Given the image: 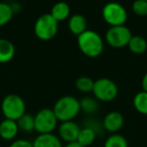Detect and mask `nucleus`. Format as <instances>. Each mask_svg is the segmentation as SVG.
Here are the masks:
<instances>
[{
	"label": "nucleus",
	"mask_w": 147,
	"mask_h": 147,
	"mask_svg": "<svg viewBox=\"0 0 147 147\" xmlns=\"http://www.w3.org/2000/svg\"><path fill=\"white\" fill-rule=\"evenodd\" d=\"M78 47L86 57L94 59L102 55L104 51V40L98 32L87 29L78 36Z\"/></svg>",
	"instance_id": "1"
},
{
	"label": "nucleus",
	"mask_w": 147,
	"mask_h": 147,
	"mask_svg": "<svg viewBox=\"0 0 147 147\" xmlns=\"http://www.w3.org/2000/svg\"><path fill=\"white\" fill-rule=\"evenodd\" d=\"M53 111L59 122L71 121L81 112L80 100L74 96H63L55 103Z\"/></svg>",
	"instance_id": "2"
},
{
	"label": "nucleus",
	"mask_w": 147,
	"mask_h": 147,
	"mask_svg": "<svg viewBox=\"0 0 147 147\" xmlns=\"http://www.w3.org/2000/svg\"><path fill=\"white\" fill-rule=\"evenodd\" d=\"M1 112L5 119L17 121L26 113V105L19 95L9 94L1 102Z\"/></svg>",
	"instance_id": "3"
},
{
	"label": "nucleus",
	"mask_w": 147,
	"mask_h": 147,
	"mask_svg": "<svg viewBox=\"0 0 147 147\" xmlns=\"http://www.w3.org/2000/svg\"><path fill=\"white\" fill-rule=\"evenodd\" d=\"M33 30L38 39L43 41L51 40L59 31V22L51 16V13H45L36 19Z\"/></svg>",
	"instance_id": "4"
},
{
	"label": "nucleus",
	"mask_w": 147,
	"mask_h": 147,
	"mask_svg": "<svg viewBox=\"0 0 147 147\" xmlns=\"http://www.w3.org/2000/svg\"><path fill=\"white\" fill-rule=\"evenodd\" d=\"M116 83L109 78H100L94 82L93 95L99 102H111L118 96Z\"/></svg>",
	"instance_id": "5"
},
{
	"label": "nucleus",
	"mask_w": 147,
	"mask_h": 147,
	"mask_svg": "<svg viewBox=\"0 0 147 147\" xmlns=\"http://www.w3.org/2000/svg\"><path fill=\"white\" fill-rule=\"evenodd\" d=\"M102 17L110 26L125 25L128 18L127 10L118 2H108L102 9Z\"/></svg>",
	"instance_id": "6"
},
{
	"label": "nucleus",
	"mask_w": 147,
	"mask_h": 147,
	"mask_svg": "<svg viewBox=\"0 0 147 147\" xmlns=\"http://www.w3.org/2000/svg\"><path fill=\"white\" fill-rule=\"evenodd\" d=\"M57 123H59V120H57V116L53 113V109H40L34 115L35 131L38 134L53 133V131L57 127Z\"/></svg>",
	"instance_id": "7"
},
{
	"label": "nucleus",
	"mask_w": 147,
	"mask_h": 147,
	"mask_svg": "<svg viewBox=\"0 0 147 147\" xmlns=\"http://www.w3.org/2000/svg\"><path fill=\"white\" fill-rule=\"evenodd\" d=\"M131 37H132L131 30L126 25L110 26L105 34L106 42L113 49H122L127 47Z\"/></svg>",
	"instance_id": "8"
},
{
	"label": "nucleus",
	"mask_w": 147,
	"mask_h": 147,
	"mask_svg": "<svg viewBox=\"0 0 147 147\" xmlns=\"http://www.w3.org/2000/svg\"><path fill=\"white\" fill-rule=\"evenodd\" d=\"M80 130V125L74 120L61 122L57 127V136L65 143L75 142L78 139Z\"/></svg>",
	"instance_id": "9"
},
{
	"label": "nucleus",
	"mask_w": 147,
	"mask_h": 147,
	"mask_svg": "<svg viewBox=\"0 0 147 147\" xmlns=\"http://www.w3.org/2000/svg\"><path fill=\"white\" fill-rule=\"evenodd\" d=\"M102 125L107 132L111 134L117 133L124 125V116L118 111H111L104 117Z\"/></svg>",
	"instance_id": "10"
},
{
	"label": "nucleus",
	"mask_w": 147,
	"mask_h": 147,
	"mask_svg": "<svg viewBox=\"0 0 147 147\" xmlns=\"http://www.w3.org/2000/svg\"><path fill=\"white\" fill-rule=\"evenodd\" d=\"M17 121L4 119L0 122V137L5 141H13L18 135Z\"/></svg>",
	"instance_id": "11"
},
{
	"label": "nucleus",
	"mask_w": 147,
	"mask_h": 147,
	"mask_svg": "<svg viewBox=\"0 0 147 147\" xmlns=\"http://www.w3.org/2000/svg\"><path fill=\"white\" fill-rule=\"evenodd\" d=\"M33 147H63V141L53 133L38 134L32 141Z\"/></svg>",
	"instance_id": "12"
},
{
	"label": "nucleus",
	"mask_w": 147,
	"mask_h": 147,
	"mask_svg": "<svg viewBox=\"0 0 147 147\" xmlns=\"http://www.w3.org/2000/svg\"><path fill=\"white\" fill-rule=\"evenodd\" d=\"M69 29L74 35L79 36L84 31L88 29V22L84 15L82 14H74L69 19Z\"/></svg>",
	"instance_id": "13"
},
{
	"label": "nucleus",
	"mask_w": 147,
	"mask_h": 147,
	"mask_svg": "<svg viewBox=\"0 0 147 147\" xmlns=\"http://www.w3.org/2000/svg\"><path fill=\"white\" fill-rule=\"evenodd\" d=\"M15 55V47L10 40L0 38V63L10 61Z\"/></svg>",
	"instance_id": "14"
},
{
	"label": "nucleus",
	"mask_w": 147,
	"mask_h": 147,
	"mask_svg": "<svg viewBox=\"0 0 147 147\" xmlns=\"http://www.w3.org/2000/svg\"><path fill=\"white\" fill-rule=\"evenodd\" d=\"M51 15L57 21H63L67 19L71 15V8L69 5L65 1H59L57 2L51 10Z\"/></svg>",
	"instance_id": "15"
},
{
	"label": "nucleus",
	"mask_w": 147,
	"mask_h": 147,
	"mask_svg": "<svg viewBox=\"0 0 147 147\" xmlns=\"http://www.w3.org/2000/svg\"><path fill=\"white\" fill-rule=\"evenodd\" d=\"M97 136H98V134L93 129H91L90 127H81L77 142H79L84 147H89L96 141Z\"/></svg>",
	"instance_id": "16"
},
{
	"label": "nucleus",
	"mask_w": 147,
	"mask_h": 147,
	"mask_svg": "<svg viewBox=\"0 0 147 147\" xmlns=\"http://www.w3.org/2000/svg\"><path fill=\"white\" fill-rule=\"evenodd\" d=\"M127 47L131 53L135 55H142L147 51V41L143 36L132 35Z\"/></svg>",
	"instance_id": "17"
},
{
	"label": "nucleus",
	"mask_w": 147,
	"mask_h": 147,
	"mask_svg": "<svg viewBox=\"0 0 147 147\" xmlns=\"http://www.w3.org/2000/svg\"><path fill=\"white\" fill-rule=\"evenodd\" d=\"M81 111L87 115H94L99 110V101L95 97H84L80 100Z\"/></svg>",
	"instance_id": "18"
},
{
	"label": "nucleus",
	"mask_w": 147,
	"mask_h": 147,
	"mask_svg": "<svg viewBox=\"0 0 147 147\" xmlns=\"http://www.w3.org/2000/svg\"><path fill=\"white\" fill-rule=\"evenodd\" d=\"M19 131H22L24 133H31L35 131V124H34V116L31 114L25 113L23 116L17 120Z\"/></svg>",
	"instance_id": "19"
},
{
	"label": "nucleus",
	"mask_w": 147,
	"mask_h": 147,
	"mask_svg": "<svg viewBox=\"0 0 147 147\" xmlns=\"http://www.w3.org/2000/svg\"><path fill=\"white\" fill-rule=\"evenodd\" d=\"M133 106L135 110L142 115H147V92H138L133 98Z\"/></svg>",
	"instance_id": "20"
},
{
	"label": "nucleus",
	"mask_w": 147,
	"mask_h": 147,
	"mask_svg": "<svg viewBox=\"0 0 147 147\" xmlns=\"http://www.w3.org/2000/svg\"><path fill=\"white\" fill-rule=\"evenodd\" d=\"M14 15L12 5L6 2H0V26L8 24Z\"/></svg>",
	"instance_id": "21"
},
{
	"label": "nucleus",
	"mask_w": 147,
	"mask_h": 147,
	"mask_svg": "<svg viewBox=\"0 0 147 147\" xmlns=\"http://www.w3.org/2000/svg\"><path fill=\"white\" fill-rule=\"evenodd\" d=\"M104 147H129L128 141L123 135L114 133L106 138Z\"/></svg>",
	"instance_id": "22"
},
{
	"label": "nucleus",
	"mask_w": 147,
	"mask_h": 147,
	"mask_svg": "<svg viewBox=\"0 0 147 147\" xmlns=\"http://www.w3.org/2000/svg\"><path fill=\"white\" fill-rule=\"evenodd\" d=\"M94 82L91 78L86 76L80 77V78L77 79L76 81V88L78 91L82 93H90L93 91V88H94Z\"/></svg>",
	"instance_id": "23"
},
{
	"label": "nucleus",
	"mask_w": 147,
	"mask_h": 147,
	"mask_svg": "<svg viewBox=\"0 0 147 147\" xmlns=\"http://www.w3.org/2000/svg\"><path fill=\"white\" fill-rule=\"evenodd\" d=\"M132 11L137 16H147V1H145V0H135L132 3Z\"/></svg>",
	"instance_id": "24"
},
{
	"label": "nucleus",
	"mask_w": 147,
	"mask_h": 147,
	"mask_svg": "<svg viewBox=\"0 0 147 147\" xmlns=\"http://www.w3.org/2000/svg\"><path fill=\"white\" fill-rule=\"evenodd\" d=\"M84 126L90 127V128L93 129V130H94L97 134H100V133H102V131L104 130V128H103V125H102V122H99L98 120H96V119H93V118L87 119L86 122H85Z\"/></svg>",
	"instance_id": "25"
},
{
	"label": "nucleus",
	"mask_w": 147,
	"mask_h": 147,
	"mask_svg": "<svg viewBox=\"0 0 147 147\" xmlns=\"http://www.w3.org/2000/svg\"><path fill=\"white\" fill-rule=\"evenodd\" d=\"M8 147H33L32 141H29L27 139H14L11 141Z\"/></svg>",
	"instance_id": "26"
},
{
	"label": "nucleus",
	"mask_w": 147,
	"mask_h": 147,
	"mask_svg": "<svg viewBox=\"0 0 147 147\" xmlns=\"http://www.w3.org/2000/svg\"><path fill=\"white\" fill-rule=\"evenodd\" d=\"M141 87H142V91L147 92V73L145 74L141 81Z\"/></svg>",
	"instance_id": "27"
},
{
	"label": "nucleus",
	"mask_w": 147,
	"mask_h": 147,
	"mask_svg": "<svg viewBox=\"0 0 147 147\" xmlns=\"http://www.w3.org/2000/svg\"><path fill=\"white\" fill-rule=\"evenodd\" d=\"M63 147H84V146H82V145H81L79 142H77V141H75V142L65 143V144L63 145Z\"/></svg>",
	"instance_id": "28"
},
{
	"label": "nucleus",
	"mask_w": 147,
	"mask_h": 147,
	"mask_svg": "<svg viewBox=\"0 0 147 147\" xmlns=\"http://www.w3.org/2000/svg\"><path fill=\"white\" fill-rule=\"evenodd\" d=\"M145 1H147V0H145Z\"/></svg>",
	"instance_id": "29"
}]
</instances>
